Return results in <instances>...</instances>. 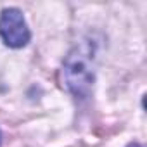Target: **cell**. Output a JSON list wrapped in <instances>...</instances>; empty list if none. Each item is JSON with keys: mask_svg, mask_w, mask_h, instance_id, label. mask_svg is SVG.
<instances>
[{"mask_svg": "<svg viewBox=\"0 0 147 147\" xmlns=\"http://www.w3.org/2000/svg\"><path fill=\"white\" fill-rule=\"evenodd\" d=\"M97 43L92 38L82 40L62 61V82L67 92L80 100L90 97L95 83Z\"/></svg>", "mask_w": 147, "mask_h": 147, "instance_id": "6da1fadb", "label": "cell"}, {"mask_svg": "<svg viewBox=\"0 0 147 147\" xmlns=\"http://www.w3.org/2000/svg\"><path fill=\"white\" fill-rule=\"evenodd\" d=\"M0 38L11 49H21L30 42L31 31L19 9L9 7L2 11V14H0Z\"/></svg>", "mask_w": 147, "mask_h": 147, "instance_id": "7a4b0ae2", "label": "cell"}, {"mask_svg": "<svg viewBox=\"0 0 147 147\" xmlns=\"http://www.w3.org/2000/svg\"><path fill=\"white\" fill-rule=\"evenodd\" d=\"M126 147H144V145H140L138 142H130V144H128Z\"/></svg>", "mask_w": 147, "mask_h": 147, "instance_id": "3957f363", "label": "cell"}, {"mask_svg": "<svg viewBox=\"0 0 147 147\" xmlns=\"http://www.w3.org/2000/svg\"><path fill=\"white\" fill-rule=\"evenodd\" d=\"M0 144H2V131H0Z\"/></svg>", "mask_w": 147, "mask_h": 147, "instance_id": "277c9868", "label": "cell"}]
</instances>
